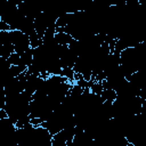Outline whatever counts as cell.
<instances>
[{
  "mask_svg": "<svg viewBox=\"0 0 146 146\" xmlns=\"http://www.w3.org/2000/svg\"><path fill=\"white\" fill-rule=\"evenodd\" d=\"M7 60H8V63L10 65H22L21 64V56L17 52H15V51L9 55V57L7 58Z\"/></svg>",
  "mask_w": 146,
  "mask_h": 146,
  "instance_id": "obj_5",
  "label": "cell"
},
{
  "mask_svg": "<svg viewBox=\"0 0 146 146\" xmlns=\"http://www.w3.org/2000/svg\"><path fill=\"white\" fill-rule=\"evenodd\" d=\"M54 40L58 44H68L73 40V38L68 33H65V32H56L55 35H54Z\"/></svg>",
  "mask_w": 146,
  "mask_h": 146,
  "instance_id": "obj_1",
  "label": "cell"
},
{
  "mask_svg": "<svg viewBox=\"0 0 146 146\" xmlns=\"http://www.w3.org/2000/svg\"><path fill=\"white\" fill-rule=\"evenodd\" d=\"M62 75H63L68 82L73 83L75 72H74L73 67H63V68H62Z\"/></svg>",
  "mask_w": 146,
  "mask_h": 146,
  "instance_id": "obj_4",
  "label": "cell"
},
{
  "mask_svg": "<svg viewBox=\"0 0 146 146\" xmlns=\"http://www.w3.org/2000/svg\"><path fill=\"white\" fill-rule=\"evenodd\" d=\"M19 56H21V64L27 67L33 60V49L30 48L26 51H24L23 54H21Z\"/></svg>",
  "mask_w": 146,
  "mask_h": 146,
  "instance_id": "obj_2",
  "label": "cell"
},
{
  "mask_svg": "<svg viewBox=\"0 0 146 146\" xmlns=\"http://www.w3.org/2000/svg\"><path fill=\"white\" fill-rule=\"evenodd\" d=\"M100 96L104 100H108V102H114L116 99V91L114 89H103L100 92Z\"/></svg>",
  "mask_w": 146,
  "mask_h": 146,
  "instance_id": "obj_3",
  "label": "cell"
}]
</instances>
